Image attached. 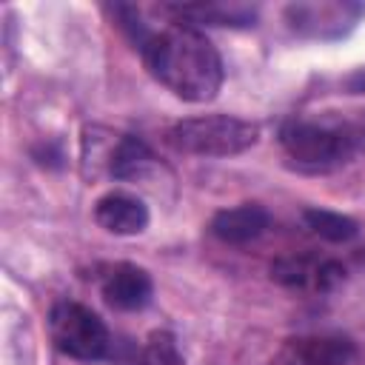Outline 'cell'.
Returning a JSON list of instances; mask_svg holds the SVG:
<instances>
[{
  "label": "cell",
  "mask_w": 365,
  "mask_h": 365,
  "mask_svg": "<svg viewBox=\"0 0 365 365\" xmlns=\"http://www.w3.org/2000/svg\"><path fill=\"white\" fill-rule=\"evenodd\" d=\"M157 83L185 103H208L222 86V60L214 43L191 23L168 20L160 29L148 23L131 40Z\"/></svg>",
  "instance_id": "obj_1"
},
{
  "label": "cell",
  "mask_w": 365,
  "mask_h": 365,
  "mask_svg": "<svg viewBox=\"0 0 365 365\" xmlns=\"http://www.w3.org/2000/svg\"><path fill=\"white\" fill-rule=\"evenodd\" d=\"M279 145L297 168L334 171L365 157V108L288 117Z\"/></svg>",
  "instance_id": "obj_2"
},
{
  "label": "cell",
  "mask_w": 365,
  "mask_h": 365,
  "mask_svg": "<svg viewBox=\"0 0 365 365\" xmlns=\"http://www.w3.org/2000/svg\"><path fill=\"white\" fill-rule=\"evenodd\" d=\"M259 140V128L242 117L205 114L174 123L165 131V143L174 151L197 157H231L248 151Z\"/></svg>",
  "instance_id": "obj_3"
},
{
  "label": "cell",
  "mask_w": 365,
  "mask_h": 365,
  "mask_svg": "<svg viewBox=\"0 0 365 365\" xmlns=\"http://www.w3.org/2000/svg\"><path fill=\"white\" fill-rule=\"evenodd\" d=\"M154 168L151 148L134 134H114L100 125L83 131V174L86 180H143Z\"/></svg>",
  "instance_id": "obj_4"
},
{
  "label": "cell",
  "mask_w": 365,
  "mask_h": 365,
  "mask_svg": "<svg viewBox=\"0 0 365 365\" xmlns=\"http://www.w3.org/2000/svg\"><path fill=\"white\" fill-rule=\"evenodd\" d=\"M48 336L54 348L80 362H97L111 348V334L106 322L86 305L63 299L48 314Z\"/></svg>",
  "instance_id": "obj_5"
},
{
  "label": "cell",
  "mask_w": 365,
  "mask_h": 365,
  "mask_svg": "<svg viewBox=\"0 0 365 365\" xmlns=\"http://www.w3.org/2000/svg\"><path fill=\"white\" fill-rule=\"evenodd\" d=\"M271 277L288 288H311V291H331L345 279V268L336 259H317L311 254H291L279 257L271 265Z\"/></svg>",
  "instance_id": "obj_6"
},
{
  "label": "cell",
  "mask_w": 365,
  "mask_h": 365,
  "mask_svg": "<svg viewBox=\"0 0 365 365\" xmlns=\"http://www.w3.org/2000/svg\"><path fill=\"white\" fill-rule=\"evenodd\" d=\"M103 297L111 308L117 311H140L148 305L151 299V277L145 268L134 265V262H117L103 274Z\"/></svg>",
  "instance_id": "obj_7"
},
{
  "label": "cell",
  "mask_w": 365,
  "mask_h": 365,
  "mask_svg": "<svg viewBox=\"0 0 365 365\" xmlns=\"http://www.w3.org/2000/svg\"><path fill=\"white\" fill-rule=\"evenodd\" d=\"M356 348L342 336H302L291 339L279 365H354Z\"/></svg>",
  "instance_id": "obj_8"
},
{
  "label": "cell",
  "mask_w": 365,
  "mask_h": 365,
  "mask_svg": "<svg viewBox=\"0 0 365 365\" xmlns=\"http://www.w3.org/2000/svg\"><path fill=\"white\" fill-rule=\"evenodd\" d=\"M94 220L108 234H140L148 225V208L143 200L125 194V191H108L94 202Z\"/></svg>",
  "instance_id": "obj_9"
},
{
  "label": "cell",
  "mask_w": 365,
  "mask_h": 365,
  "mask_svg": "<svg viewBox=\"0 0 365 365\" xmlns=\"http://www.w3.org/2000/svg\"><path fill=\"white\" fill-rule=\"evenodd\" d=\"M271 225V214L257 205V202H242L237 208H222L211 217V234L222 242H248L257 240L259 234H265V228Z\"/></svg>",
  "instance_id": "obj_10"
},
{
  "label": "cell",
  "mask_w": 365,
  "mask_h": 365,
  "mask_svg": "<svg viewBox=\"0 0 365 365\" xmlns=\"http://www.w3.org/2000/svg\"><path fill=\"white\" fill-rule=\"evenodd\" d=\"M171 20L182 23H208V26H254L257 11L240 3H168L157 9Z\"/></svg>",
  "instance_id": "obj_11"
},
{
  "label": "cell",
  "mask_w": 365,
  "mask_h": 365,
  "mask_svg": "<svg viewBox=\"0 0 365 365\" xmlns=\"http://www.w3.org/2000/svg\"><path fill=\"white\" fill-rule=\"evenodd\" d=\"M302 220L314 234H319L328 242H348V240H354L359 234V225L351 217L328 211V208H308L302 214Z\"/></svg>",
  "instance_id": "obj_12"
},
{
  "label": "cell",
  "mask_w": 365,
  "mask_h": 365,
  "mask_svg": "<svg viewBox=\"0 0 365 365\" xmlns=\"http://www.w3.org/2000/svg\"><path fill=\"white\" fill-rule=\"evenodd\" d=\"M137 365H185V359L171 331H151L145 345L140 348Z\"/></svg>",
  "instance_id": "obj_13"
},
{
  "label": "cell",
  "mask_w": 365,
  "mask_h": 365,
  "mask_svg": "<svg viewBox=\"0 0 365 365\" xmlns=\"http://www.w3.org/2000/svg\"><path fill=\"white\" fill-rule=\"evenodd\" d=\"M345 86L354 91V94H365V68H359V71H354L348 80H345Z\"/></svg>",
  "instance_id": "obj_14"
}]
</instances>
